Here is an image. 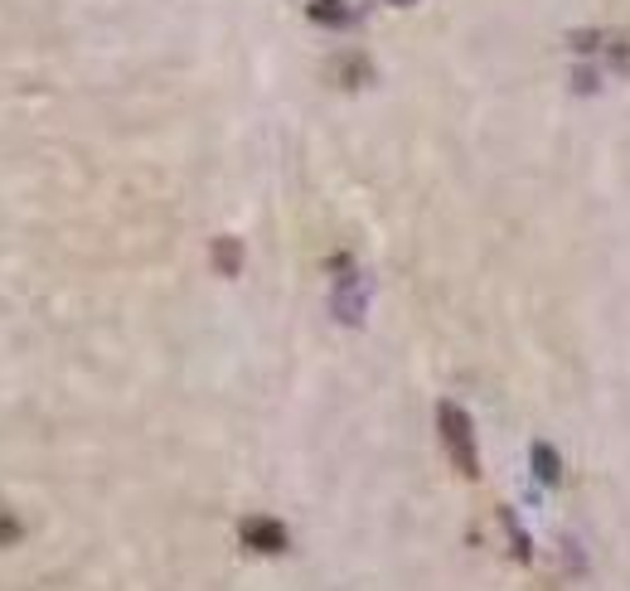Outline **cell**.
<instances>
[{
  "label": "cell",
  "instance_id": "277c9868",
  "mask_svg": "<svg viewBox=\"0 0 630 591\" xmlns=\"http://www.w3.org/2000/svg\"><path fill=\"white\" fill-rule=\"evenodd\" d=\"M311 20H315V25L340 29V25H350V20H354V10L345 5V0H311Z\"/></svg>",
  "mask_w": 630,
  "mask_h": 591
},
{
  "label": "cell",
  "instance_id": "6da1fadb",
  "mask_svg": "<svg viewBox=\"0 0 630 591\" xmlns=\"http://www.w3.org/2000/svg\"><path fill=\"white\" fill-rule=\"evenodd\" d=\"M436 427H442V446L452 456V465L460 475H476V432H470V417L460 412L456 403H442L436 407Z\"/></svg>",
  "mask_w": 630,
  "mask_h": 591
},
{
  "label": "cell",
  "instance_id": "3957f363",
  "mask_svg": "<svg viewBox=\"0 0 630 591\" xmlns=\"http://www.w3.org/2000/svg\"><path fill=\"white\" fill-rule=\"evenodd\" d=\"M243 543H247V548H257V553H281V548H287V523H277L267 515L243 519Z\"/></svg>",
  "mask_w": 630,
  "mask_h": 591
},
{
  "label": "cell",
  "instance_id": "ba28073f",
  "mask_svg": "<svg viewBox=\"0 0 630 591\" xmlns=\"http://www.w3.org/2000/svg\"><path fill=\"white\" fill-rule=\"evenodd\" d=\"M504 529H510V539H514V557H528V553H534V548H528V539H524V529H520V523H514V515H510V509H504Z\"/></svg>",
  "mask_w": 630,
  "mask_h": 591
},
{
  "label": "cell",
  "instance_id": "8992f818",
  "mask_svg": "<svg viewBox=\"0 0 630 591\" xmlns=\"http://www.w3.org/2000/svg\"><path fill=\"white\" fill-rule=\"evenodd\" d=\"M213 262H219L223 276H233V272L243 267V248H238L233 238H219V243H213Z\"/></svg>",
  "mask_w": 630,
  "mask_h": 591
},
{
  "label": "cell",
  "instance_id": "7a4b0ae2",
  "mask_svg": "<svg viewBox=\"0 0 630 591\" xmlns=\"http://www.w3.org/2000/svg\"><path fill=\"white\" fill-rule=\"evenodd\" d=\"M340 282H335V316L345 320V326H359V316H364V276L350 272V262L340 258Z\"/></svg>",
  "mask_w": 630,
  "mask_h": 591
},
{
  "label": "cell",
  "instance_id": "5b68a950",
  "mask_svg": "<svg viewBox=\"0 0 630 591\" xmlns=\"http://www.w3.org/2000/svg\"><path fill=\"white\" fill-rule=\"evenodd\" d=\"M534 471H538V481H544V485H558L562 481V461H558V451L548 441L534 446Z\"/></svg>",
  "mask_w": 630,
  "mask_h": 591
},
{
  "label": "cell",
  "instance_id": "52a82bcc",
  "mask_svg": "<svg viewBox=\"0 0 630 591\" xmlns=\"http://www.w3.org/2000/svg\"><path fill=\"white\" fill-rule=\"evenodd\" d=\"M602 59L611 63L616 73L630 78V39H606V44H602Z\"/></svg>",
  "mask_w": 630,
  "mask_h": 591
}]
</instances>
